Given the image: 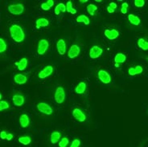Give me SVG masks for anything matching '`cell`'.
<instances>
[{
  "label": "cell",
  "mask_w": 148,
  "mask_h": 147,
  "mask_svg": "<svg viewBox=\"0 0 148 147\" xmlns=\"http://www.w3.org/2000/svg\"><path fill=\"white\" fill-rule=\"evenodd\" d=\"M9 32L11 35V39L15 43H22L25 40V33L24 31L18 24H12L9 28Z\"/></svg>",
  "instance_id": "cell-1"
},
{
  "label": "cell",
  "mask_w": 148,
  "mask_h": 147,
  "mask_svg": "<svg viewBox=\"0 0 148 147\" xmlns=\"http://www.w3.org/2000/svg\"><path fill=\"white\" fill-rule=\"evenodd\" d=\"M66 98V92L64 88L62 86H59L56 88L55 93H54V99L55 101L59 105H61L64 102Z\"/></svg>",
  "instance_id": "cell-2"
},
{
  "label": "cell",
  "mask_w": 148,
  "mask_h": 147,
  "mask_svg": "<svg viewBox=\"0 0 148 147\" xmlns=\"http://www.w3.org/2000/svg\"><path fill=\"white\" fill-rule=\"evenodd\" d=\"M8 11L13 15H20L24 12V6L22 3L11 4L8 6Z\"/></svg>",
  "instance_id": "cell-3"
},
{
  "label": "cell",
  "mask_w": 148,
  "mask_h": 147,
  "mask_svg": "<svg viewBox=\"0 0 148 147\" xmlns=\"http://www.w3.org/2000/svg\"><path fill=\"white\" fill-rule=\"evenodd\" d=\"M36 108L38 111L41 113L47 115V116H50L53 113V109H52L51 105H49L48 104L45 103V102H40L37 104Z\"/></svg>",
  "instance_id": "cell-4"
},
{
  "label": "cell",
  "mask_w": 148,
  "mask_h": 147,
  "mask_svg": "<svg viewBox=\"0 0 148 147\" xmlns=\"http://www.w3.org/2000/svg\"><path fill=\"white\" fill-rule=\"evenodd\" d=\"M97 77L100 80L101 82H102L105 85L110 84L111 81H112L110 74L107 71L104 69H100L97 72Z\"/></svg>",
  "instance_id": "cell-5"
},
{
  "label": "cell",
  "mask_w": 148,
  "mask_h": 147,
  "mask_svg": "<svg viewBox=\"0 0 148 147\" xmlns=\"http://www.w3.org/2000/svg\"><path fill=\"white\" fill-rule=\"evenodd\" d=\"M49 48V43L47 40L42 39L37 44V53L38 55H43L47 52Z\"/></svg>",
  "instance_id": "cell-6"
},
{
  "label": "cell",
  "mask_w": 148,
  "mask_h": 147,
  "mask_svg": "<svg viewBox=\"0 0 148 147\" xmlns=\"http://www.w3.org/2000/svg\"><path fill=\"white\" fill-rule=\"evenodd\" d=\"M72 115L79 122H85L86 121V115L81 108H74L72 111Z\"/></svg>",
  "instance_id": "cell-7"
},
{
  "label": "cell",
  "mask_w": 148,
  "mask_h": 147,
  "mask_svg": "<svg viewBox=\"0 0 148 147\" xmlns=\"http://www.w3.org/2000/svg\"><path fill=\"white\" fill-rule=\"evenodd\" d=\"M102 53H103L102 48L99 46H97V45H93L92 48L89 49V55L91 59H95L99 58L101 55H102Z\"/></svg>",
  "instance_id": "cell-8"
},
{
  "label": "cell",
  "mask_w": 148,
  "mask_h": 147,
  "mask_svg": "<svg viewBox=\"0 0 148 147\" xmlns=\"http://www.w3.org/2000/svg\"><path fill=\"white\" fill-rule=\"evenodd\" d=\"M53 71H54V68L52 65H47L38 73V77L42 80L45 79V78L50 77L53 73Z\"/></svg>",
  "instance_id": "cell-9"
},
{
  "label": "cell",
  "mask_w": 148,
  "mask_h": 147,
  "mask_svg": "<svg viewBox=\"0 0 148 147\" xmlns=\"http://www.w3.org/2000/svg\"><path fill=\"white\" fill-rule=\"evenodd\" d=\"M81 53V48L77 44H73L68 51V56L70 59H75Z\"/></svg>",
  "instance_id": "cell-10"
},
{
  "label": "cell",
  "mask_w": 148,
  "mask_h": 147,
  "mask_svg": "<svg viewBox=\"0 0 148 147\" xmlns=\"http://www.w3.org/2000/svg\"><path fill=\"white\" fill-rule=\"evenodd\" d=\"M105 36L110 40H114L119 36V31L117 29H106L104 31Z\"/></svg>",
  "instance_id": "cell-11"
},
{
  "label": "cell",
  "mask_w": 148,
  "mask_h": 147,
  "mask_svg": "<svg viewBox=\"0 0 148 147\" xmlns=\"http://www.w3.org/2000/svg\"><path fill=\"white\" fill-rule=\"evenodd\" d=\"M56 50L59 53L60 55H63L66 53L67 50V46H66V42L63 39H60L59 40L57 41L56 43Z\"/></svg>",
  "instance_id": "cell-12"
},
{
  "label": "cell",
  "mask_w": 148,
  "mask_h": 147,
  "mask_svg": "<svg viewBox=\"0 0 148 147\" xmlns=\"http://www.w3.org/2000/svg\"><path fill=\"white\" fill-rule=\"evenodd\" d=\"M12 102L16 107H21L25 103V98L21 94H15L12 96Z\"/></svg>",
  "instance_id": "cell-13"
},
{
  "label": "cell",
  "mask_w": 148,
  "mask_h": 147,
  "mask_svg": "<svg viewBox=\"0 0 148 147\" xmlns=\"http://www.w3.org/2000/svg\"><path fill=\"white\" fill-rule=\"evenodd\" d=\"M14 82H15V84H17V85H24V84H26L27 82V77L25 75H23V74H15V76H14Z\"/></svg>",
  "instance_id": "cell-14"
},
{
  "label": "cell",
  "mask_w": 148,
  "mask_h": 147,
  "mask_svg": "<svg viewBox=\"0 0 148 147\" xmlns=\"http://www.w3.org/2000/svg\"><path fill=\"white\" fill-rule=\"evenodd\" d=\"M143 68L141 65H136V66L130 67L128 69V74L130 76H136V75H139V74L143 73Z\"/></svg>",
  "instance_id": "cell-15"
},
{
  "label": "cell",
  "mask_w": 148,
  "mask_h": 147,
  "mask_svg": "<svg viewBox=\"0 0 148 147\" xmlns=\"http://www.w3.org/2000/svg\"><path fill=\"white\" fill-rule=\"evenodd\" d=\"M19 125L22 128H27L30 125V118L27 114L23 113L19 117Z\"/></svg>",
  "instance_id": "cell-16"
},
{
  "label": "cell",
  "mask_w": 148,
  "mask_h": 147,
  "mask_svg": "<svg viewBox=\"0 0 148 147\" xmlns=\"http://www.w3.org/2000/svg\"><path fill=\"white\" fill-rule=\"evenodd\" d=\"M86 88H87V85L85 83V81H82L78 84L76 87H75V89L74 91L75 92L78 94V95H82L83 93H85V91H86Z\"/></svg>",
  "instance_id": "cell-17"
},
{
  "label": "cell",
  "mask_w": 148,
  "mask_h": 147,
  "mask_svg": "<svg viewBox=\"0 0 148 147\" xmlns=\"http://www.w3.org/2000/svg\"><path fill=\"white\" fill-rule=\"evenodd\" d=\"M27 64H28V60H27V59L25 58V57L22 58V59H20L19 61H18V62L15 63V65L17 66V68H18V69L19 70V71H24V70L27 68Z\"/></svg>",
  "instance_id": "cell-18"
},
{
  "label": "cell",
  "mask_w": 148,
  "mask_h": 147,
  "mask_svg": "<svg viewBox=\"0 0 148 147\" xmlns=\"http://www.w3.org/2000/svg\"><path fill=\"white\" fill-rule=\"evenodd\" d=\"M61 139V133L59 131H54L50 135V142L52 144L59 143Z\"/></svg>",
  "instance_id": "cell-19"
},
{
  "label": "cell",
  "mask_w": 148,
  "mask_h": 147,
  "mask_svg": "<svg viewBox=\"0 0 148 147\" xmlns=\"http://www.w3.org/2000/svg\"><path fill=\"white\" fill-rule=\"evenodd\" d=\"M49 25V21L48 19L45 18H37L36 21V27L37 29H40L41 27H45Z\"/></svg>",
  "instance_id": "cell-20"
},
{
  "label": "cell",
  "mask_w": 148,
  "mask_h": 147,
  "mask_svg": "<svg viewBox=\"0 0 148 147\" xmlns=\"http://www.w3.org/2000/svg\"><path fill=\"white\" fill-rule=\"evenodd\" d=\"M127 18H128V21L132 25H134V26H138L141 23L140 18L138 16H137V15H134V14H130V15H128Z\"/></svg>",
  "instance_id": "cell-21"
},
{
  "label": "cell",
  "mask_w": 148,
  "mask_h": 147,
  "mask_svg": "<svg viewBox=\"0 0 148 147\" xmlns=\"http://www.w3.org/2000/svg\"><path fill=\"white\" fill-rule=\"evenodd\" d=\"M137 45L142 50L148 51V41L144 38H139L137 41Z\"/></svg>",
  "instance_id": "cell-22"
},
{
  "label": "cell",
  "mask_w": 148,
  "mask_h": 147,
  "mask_svg": "<svg viewBox=\"0 0 148 147\" xmlns=\"http://www.w3.org/2000/svg\"><path fill=\"white\" fill-rule=\"evenodd\" d=\"M126 55L122 53V52H119L117 53L116 55L114 56V63L115 64H123V63L126 62Z\"/></svg>",
  "instance_id": "cell-23"
},
{
  "label": "cell",
  "mask_w": 148,
  "mask_h": 147,
  "mask_svg": "<svg viewBox=\"0 0 148 147\" xmlns=\"http://www.w3.org/2000/svg\"><path fill=\"white\" fill-rule=\"evenodd\" d=\"M76 21L79 23H84L85 25H89L90 23V20L88 16L85 15H80L76 18Z\"/></svg>",
  "instance_id": "cell-24"
},
{
  "label": "cell",
  "mask_w": 148,
  "mask_h": 147,
  "mask_svg": "<svg viewBox=\"0 0 148 147\" xmlns=\"http://www.w3.org/2000/svg\"><path fill=\"white\" fill-rule=\"evenodd\" d=\"M18 142L23 146H28L32 142V138L29 136H21L18 137Z\"/></svg>",
  "instance_id": "cell-25"
},
{
  "label": "cell",
  "mask_w": 148,
  "mask_h": 147,
  "mask_svg": "<svg viewBox=\"0 0 148 147\" xmlns=\"http://www.w3.org/2000/svg\"><path fill=\"white\" fill-rule=\"evenodd\" d=\"M66 11V5H64L62 3H60L58 5H56L54 10V12L56 15H58L61 12H65Z\"/></svg>",
  "instance_id": "cell-26"
},
{
  "label": "cell",
  "mask_w": 148,
  "mask_h": 147,
  "mask_svg": "<svg viewBox=\"0 0 148 147\" xmlns=\"http://www.w3.org/2000/svg\"><path fill=\"white\" fill-rule=\"evenodd\" d=\"M97 11V7L96 5L91 3L87 6V11H88V13L90 15L93 16V15H95V12Z\"/></svg>",
  "instance_id": "cell-27"
},
{
  "label": "cell",
  "mask_w": 148,
  "mask_h": 147,
  "mask_svg": "<svg viewBox=\"0 0 148 147\" xmlns=\"http://www.w3.org/2000/svg\"><path fill=\"white\" fill-rule=\"evenodd\" d=\"M66 11H68L69 13H71V14H76L77 13V10L74 9L73 6V2L72 1H69L67 2L66 3Z\"/></svg>",
  "instance_id": "cell-28"
},
{
  "label": "cell",
  "mask_w": 148,
  "mask_h": 147,
  "mask_svg": "<svg viewBox=\"0 0 148 147\" xmlns=\"http://www.w3.org/2000/svg\"><path fill=\"white\" fill-rule=\"evenodd\" d=\"M8 49V44L6 43V41L4 40V39L1 38L0 39V53H3L7 51Z\"/></svg>",
  "instance_id": "cell-29"
},
{
  "label": "cell",
  "mask_w": 148,
  "mask_h": 147,
  "mask_svg": "<svg viewBox=\"0 0 148 147\" xmlns=\"http://www.w3.org/2000/svg\"><path fill=\"white\" fill-rule=\"evenodd\" d=\"M69 145V140L68 137H62L58 143L59 147H67Z\"/></svg>",
  "instance_id": "cell-30"
},
{
  "label": "cell",
  "mask_w": 148,
  "mask_h": 147,
  "mask_svg": "<svg viewBox=\"0 0 148 147\" xmlns=\"http://www.w3.org/2000/svg\"><path fill=\"white\" fill-rule=\"evenodd\" d=\"M9 108H10V105H9L8 102L5 101H3V100L0 101V111L1 112H3L5 109H8Z\"/></svg>",
  "instance_id": "cell-31"
},
{
  "label": "cell",
  "mask_w": 148,
  "mask_h": 147,
  "mask_svg": "<svg viewBox=\"0 0 148 147\" xmlns=\"http://www.w3.org/2000/svg\"><path fill=\"white\" fill-rule=\"evenodd\" d=\"M81 144H82L81 140L79 139V138H75V139L72 141L69 147H80L81 146Z\"/></svg>",
  "instance_id": "cell-32"
},
{
  "label": "cell",
  "mask_w": 148,
  "mask_h": 147,
  "mask_svg": "<svg viewBox=\"0 0 148 147\" xmlns=\"http://www.w3.org/2000/svg\"><path fill=\"white\" fill-rule=\"evenodd\" d=\"M128 8H129L128 3H123L122 4V6H121V9H120L121 13L123 14V15H126V13H127V11H128Z\"/></svg>",
  "instance_id": "cell-33"
},
{
  "label": "cell",
  "mask_w": 148,
  "mask_h": 147,
  "mask_svg": "<svg viewBox=\"0 0 148 147\" xmlns=\"http://www.w3.org/2000/svg\"><path fill=\"white\" fill-rule=\"evenodd\" d=\"M134 5L138 8H141L144 7L145 1L144 0H134Z\"/></svg>",
  "instance_id": "cell-34"
},
{
  "label": "cell",
  "mask_w": 148,
  "mask_h": 147,
  "mask_svg": "<svg viewBox=\"0 0 148 147\" xmlns=\"http://www.w3.org/2000/svg\"><path fill=\"white\" fill-rule=\"evenodd\" d=\"M41 9H43L44 11H49L50 10V7L48 6L47 3H43L41 4Z\"/></svg>",
  "instance_id": "cell-35"
},
{
  "label": "cell",
  "mask_w": 148,
  "mask_h": 147,
  "mask_svg": "<svg viewBox=\"0 0 148 147\" xmlns=\"http://www.w3.org/2000/svg\"><path fill=\"white\" fill-rule=\"evenodd\" d=\"M8 133H7L6 131L3 130V131L1 132V133H0V137H1V139H2V140H5V139L7 140Z\"/></svg>",
  "instance_id": "cell-36"
},
{
  "label": "cell",
  "mask_w": 148,
  "mask_h": 147,
  "mask_svg": "<svg viewBox=\"0 0 148 147\" xmlns=\"http://www.w3.org/2000/svg\"><path fill=\"white\" fill-rule=\"evenodd\" d=\"M109 6H110V8H113L114 10H115V9H117V8H118V6H117V4H116V3H114V2H112V3H110Z\"/></svg>",
  "instance_id": "cell-37"
},
{
  "label": "cell",
  "mask_w": 148,
  "mask_h": 147,
  "mask_svg": "<svg viewBox=\"0 0 148 147\" xmlns=\"http://www.w3.org/2000/svg\"><path fill=\"white\" fill-rule=\"evenodd\" d=\"M46 3H47V4H48L50 8H52V7L54 6V1H53V0H48Z\"/></svg>",
  "instance_id": "cell-38"
},
{
  "label": "cell",
  "mask_w": 148,
  "mask_h": 147,
  "mask_svg": "<svg viewBox=\"0 0 148 147\" xmlns=\"http://www.w3.org/2000/svg\"><path fill=\"white\" fill-rule=\"evenodd\" d=\"M13 137H14V135L12 133H8V137H7V140L8 141H11V140L13 139Z\"/></svg>",
  "instance_id": "cell-39"
},
{
  "label": "cell",
  "mask_w": 148,
  "mask_h": 147,
  "mask_svg": "<svg viewBox=\"0 0 148 147\" xmlns=\"http://www.w3.org/2000/svg\"><path fill=\"white\" fill-rule=\"evenodd\" d=\"M107 11L109 12V13H110V14H112V13H114V12L115 10H114L113 8H110V6H108V7H107Z\"/></svg>",
  "instance_id": "cell-40"
},
{
  "label": "cell",
  "mask_w": 148,
  "mask_h": 147,
  "mask_svg": "<svg viewBox=\"0 0 148 147\" xmlns=\"http://www.w3.org/2000/svg\"><path fill=\"white\" fill-rule=\"evenodd\" d=\"M87 2H88L87 0H80V3H85Z\"/></svg>",
  "instance_id": "cell-41"
},
{
  "label": "cell",
  "mask_w": 148,
  "mask_h": 147,
  "mask_svg": "<svg viewBox=\"0 0 148 147\" xmlns=\"http://www.w3.org/2000/svg\"><path fill=\"white\" fill-rule=\"evenodd\" d=\"M114 67L115 68H119V67H120V64H114Z\"/></svg>",
  "instance_id": "cell-42"
},
{
  "label": "cell",
  "mask_w": 148,
  "mask_h": 147,
  "mask_svg": "<svg viewBox=\"0 0 148 147\" xmlns=\"http://www.w3.org/2000/svg\"><path fill=\"white\" fill-rule=\"evenodd\" d=\"M0 99H3V94L2 93H0Z\"/></svg>",
  "instance_id": "cell-43"
},
{
  "label": "cell",
  "mask_w": 148,
  "mask_h": 147,
  "mask_svg": "<svg viewBox=\"0 0 148 147\" xmlns=\"http://www.w3.org/2000/svg\"><path fill=\"white\" fill-rule=\"evenodd\" d=\"M97 3H101V0H96Z\"/></svg>",
  "instance_id": "cell-44"
}]
</instances>
